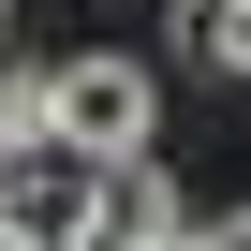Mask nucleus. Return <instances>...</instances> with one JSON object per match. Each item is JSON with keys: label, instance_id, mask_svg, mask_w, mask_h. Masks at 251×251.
Returning <instances> with one entry per match:
<instances>
[{"label": "nucleus", "instance_id": "423d86ee", "mask_svg": "<svg viewBox=\"0 0 251 251\" xmlns=\"http://www.w3.org/2000/svg\"><path fill=\"white\" fill-rule=\"evenodd\" d=\"M133 251H207V222H163V236H133Z\"/></svg>", "mask_w": 251, "mask_h": 251}, {"label": "nucleus", "instance_id": "6e6552de", "mask_svg": "<svg viewBox=\"0 0 251 251\" xmlns=\"http://www.w3.org/2000/svg\"><path fill=\"white\" fill-rule=\"evenodd\" d=\"M74 251H133V236H74Z\"/></svg>", "mask_w": 251, "mask_h": 251}, {"label": "nucleus", "instance_id": "0eeeda50", "mask_svg": "<svg viewBox=\"0 0 251 251\" xmlns=\"http://www.w3.org/2000/svg\"><path fill=\"white\" fill-rule=\"evenodd\" d=\"M207 251H251V207H222V222H207Z\"/></svg>", "mask_w": 251, "mask_h": 251}, {"label": "nucleus", "instance_id": "7ed1b4c3", "mask_svg": "<svg viewBox=\"0 0 251 251\" xmlns=\"http://www.w3.org/2000/svg\"><path fill=\"white\" fill-rule=\"evenodd\" d=\"M30 148H59V103H45V74H0V177Z\"/></svg>", "mask_w": 251, "mask_h": 251}, {"label": "nucleus", "instance_id": "1a4fd4ad", "mask_svg": "<svg viewBox=\"0 0 251 251\" xmlns=\"http://www.w3.org/2000/svg\"><path fill=\"white\" fill-rule=\"evenodd\" d=\"M0 30H15V0H0Z\"/></svg>", "mask_w": 251, "mask_h": 251}, {"label": "nucleus", "instance_id": "f257e3e1", "mask_svg": "<svg viewBox=\"0 0 251 251\" xmlns=\"http://www.w3.org/2000/svg\"><path fill=\"white\" fill-rule=\"evenodd\" d=\"M45 103H59V148L103 177V163H148V133H163V89H148V59H118V45H89V59H45Z\"/></svg>", "mask_w": 251, "mask_h": 251}, {"label": "nucleus", "instance_id": "20e7f679", "mask_svg": "<svg viewBox=\"0 0 251 251\" xmlns=\"http://www.w3.org/2000/svg\"><path fill=\"white\" fill-rule=\"evenodd\" d=\"M192 59L251 89V0H192Z\"/></svg>", "mask_w": 251, "mask_h": 251}, {"label": "nucleus", "instance_id": "f03ea898", "mask_svg": "<svg viewBox=\"0 0 251 251\" xmlns=\"http://www.w3.org/2000/svg\"><path fill=\"white\" fill-rule=\"evenodd\" d=\"M89 207H103V236H163V222H192V207H177V177H163V148H148V163H103V177H89Z\"/></svg>", "mask_w": 251, "mask_h": 251}, {"label": "nucleus", "instance_id": "39448f33", "mask_svg": "<svg viewBox=\"0 0 251 251\" xmlns=\"http://www.w3.org/2000/svg\"><path fill=\"white\" fill-rule=\"evenodd\" d=\"M0 251H45V222L15 207V177H0Z\"/></svg>", "mask_w": 251, "mask_h": 251}]
</instances>
